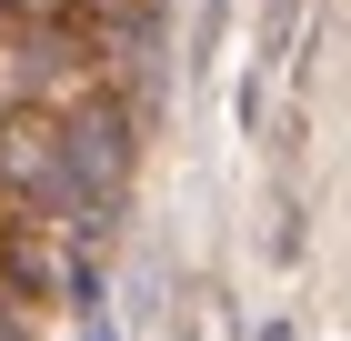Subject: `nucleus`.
<instances>
[{"mask_svg":"<svg viewBox=\"0 0 351 341\" xmlns=\"http://www.w3.org/2000/svg\"><path fill=\"white\" fill-rule=\"evenodd\" d=\"M171 321H181V341H241V311H231L221 281H191L181 301H171Z\"/></svg>","mask_w":351,"mask_h":341,"instance_id":"f257e3e1","label":"nucleus"},{"mask_svg":"<svg viewBox=\"0 0 351 341\" xmlns=\"http://www.w3.org/2000/svg\"><path fill=\"white\" fill-rule=\"evenodd\" d=\"M21 30H90L101 40V0H0Z\"/></svg>","mask_w":351,"mask_h":341,"instance_id":"f03ea898","label":"nucleus"}]
</instances>
